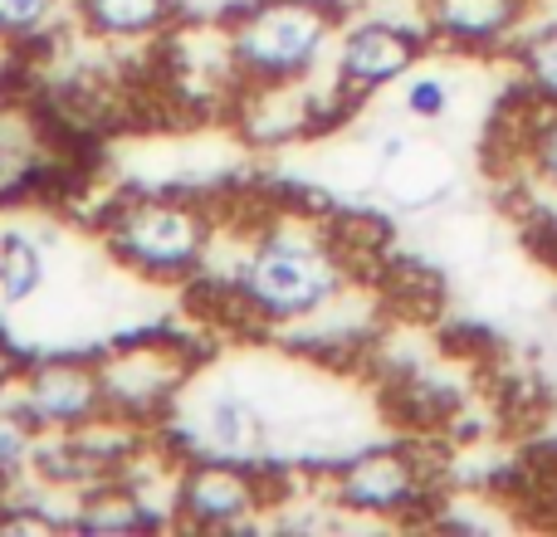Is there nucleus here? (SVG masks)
Here are the masks:
<instances>
[{"mask_svg":"<svg viewBox=\"0 0 557 537\" xmlns=\"http://www.w3.org/2000/svg\"><path fill=\"white\" fill-rule=\"evenodd\" d=\"M347 288V260L323 225L270 221L245 240L231 274V298L270 327H298L327 313Z\"/></svg>","mask_w":557,"mask_h":537,"instance_id":"nucleus-1","label":"nucleus"},{"mask_svg":"<svg viewBox=\"0 0 557 537\" xmlns=\"http://www.w3.org/2000/svg\"><path fill=\"white\" fill-rule=\"evenodd\" d=\"M337 45V10L327 0H255L231 29V74L245 88H298Z\"/></svg>","mask_w":557,"mask_h":537,"instance_id":"nucleus-2","label":"nucleus"},{"mask_svg":"<svg viewBox=\"0 0 557 537\" xmlns=\"http://www.w3.org/2000/svg\"><path fill=\"white\" fill-rule=\"evenodd\" d=\"M215 225L206 205L182 196H133L108 215V250L157 284H182L211 260Z\"/></svg>","mask_w":557,"mask_h":537,"instance_id":"nucleus-3","label":"nucleus"},{"mask_svg":"<svg viewBox=\"0 0 557 537\" xmlns=\"http://www.w3.org/2000/svg\"><path fill=\"white\" fill-rule=\"evenodd\" d=\"M264 503H270V494H264L260 464L191 454L176 474L172 519L176 528H250Z\"/></svg>","mask_w":557,"mask_h":537,"instance_id":"nucleus-4","label":"nucleus"},{"mask_svg":"<svg viewBox=\"0 0 557 537\" xmlns=\"http://www.w3.org/2000/svg\"><path fill=\"white\" fill-rule=\"evenodd\" d=\"M108 391V415L133 425H157L191 391V357L176 342H137L98 362Z\"/></svg>","mask_w":557,"mask_h":537,"instance_id":"nucleus-5","label":"nucleus"},{"mask_svg":"<svg viewBox=\"0 0 557 537\" xmlns=\"http://www.w3.org/2000/svg\"><path fill=\"white\" fill-rule=\"evenodd\" d=\"M10 401L25 411V421L39 435H74L108 415L103 372L94 362H69V357L20 366V382L10 391Z\"/></svg>","mask_w":557,"mask_h":537,"instance_id":"nucleus-6","label":"nucleus"},{"mask_svg":"<svg viewBox=\"0 0 557 537\" xmlns=\"http://www.w3.org/2000/svg\"><path fill=\"white\" fill-rule=\"evenodd\" d=\"M416 64H421V35L396 25V20H357L333 45L337 88L352 98L382 93V88L401 84Z\"/></svg>","mask_w":557,"mask_h":537,"instance_id":"nucleus-7","label":"nucleus"},{"mask_svg":"<svg viewBox=\"0 0 557 537\" xmlns=\"http://www.w3.org/2000/svg\"><path fill=\"white\" fill-rule=\"evenodd\" d=\"M196 430L191 445L196 454H215V460H240V464H264L274 445V421L245 386H215L196 405Z\"/></svg>","mask_w":557,"mask_h":537,"instance_id":"nucleus-8","label":"nucleus"},{"mask_svg":"<svg viewBox=\"0 0 557 537\" xmlns=\"http://www.w3.org/2000/svg\"><path fill=\"white\" fill-rule=\"evenodd\" d=\"M333 499L352 513H367V519H396V513L416 509V503L425 499V484H421V470H416L411 454L362 450L337 470Z\"/></svg>","mask_w":557,"mask_h":537,"instance_id":"nucleus-9","label":"nucleus"},{"mask_svg":"<svg viewBox=\"0 0 557 537\" xmlns=\"http://www.w3.org/2000/svg\"><path fill=\"white\" fill-rule=\"evenodd\" d=\"M74 513L69 528L98 533V537H123V533H147V528H176L172 513H157L152 499L137 489L127 474H103V479L74 489Z\"/></svg>","mask_w":557,"mask_h":537,"instance_id":"nucleus-10","label":"nucleus"},{"mask_svg":"<svg viewBox=\"0 0 557 537\" xmlns=\"http://www.w3.org/2000/svg\"><path fill=\"white\" fill-rule=\"evenodd\" d=\"M529 0H425V25L455 49H494L519 29Z\"/></svg>","mask_w":557,"mask_h":537,"instance_id":"nucleus-11","label":"nucleus"},{"mask_svg":"<svg viewBox=\"0 0 557 537\" xmlns=\"http://www.w3.org/2000/svg\"><path fill=\"white\" fill-rule=\"evenodd\" d=\"M78 20L88 35L113 39V45H137V39H157L172 29L176 0H74Z\"/></svg>","mask_w":557,"mask_h":537,"instance_id":"nucleus-12","label":"nucleus"},{"mask_svg":"<svg viewBox=\"0 0 557 537\" xmlns=\"http://www.w3.org/2000/svg\"><path fill=\"white\" fill-rule=\"evenodd\" d=\"M49 284V250L39 235L5 225L0 230V303L20 308Z\"/></svg>","mask_w":557,"mask_h":537,"instance_id":"nucleus-13","label":"nucleus"},{"mask_svg":"<svg viewBox=\"0 0 557 537\" xmlns=\"http://www.w3.org/2000/svg\"><path fill=\"white\" fill-rule=\"evenodd\" d=\"M35 454H39V430L25 421L10 396H0V489L20 479V474L35 470Z\"/></svg>","mask_w":557,"mask_h":537,"instance_id":"nucleus-14","label":"nucleus"},{"mask_svg":"<svg viewBox=\"0 0 557 537\" xmlns=\"http://www.w3.org/2000/svg\"><path fill=\"white\" fill-rule=\"evenodd\" d=\"M401 113L411 123H441L445 113L455 108V78L441 74V68H411L401 78Z\"/></svg>","mask_w":557,"mask_h":537,"instance_id":"nucleus-15","label":"nucleus"},{"mask_svg":"<svg viewBox=\"0 0 557 537\" xmlns=\"http://www.w3.org/2000/svg\"><path fill=\"white\" fill-rule=\"evenodd\" d=\"M519 74L529 78V88L539 98L557 103V25L539 29V35H529L519 45Z\"/></svg>","mask_w":557,"mask_h":537,"instance_id":"nucleus-16","label":"nucleus"},{"mask_svg":"<svg viewBox=\"0 0 557 537\" xmlns=\"http://www.w3.org/2000/svg\"><path fill=\"white\" fill-rule=\"evenodd\" d=\"M69 0H0V39H35L64 15Z\"/></svg>","mask_w":557,"mask_h":537,"instance_id":"nucleus-17","label":"nucleus"},{"mask_svg":"<svg viewBox=\"0 0 557 537\" xmlns=\"http://www.w3.org/2000/svg\"><path fill=\"white\" fill-rule=\"evenodd\" d=\"M529 162H533V172L543 176V182L557 191V113H548L539 127H533V137H529Z\"/></svg>","mask_w":557,"mask_h":537,"instance_id":"nucleus-18","label":"nucleus"},{"mask_svg":"<svg viewBox=\"0 0 557 537\" xmlns=\"http://www.w3.org/2000/svg\"><path fill=\"white\" fill-rule=\"evenodd\" d=\"M15 382H20V357L10 352L5 342H0V396L15 391Z\"/></svg>","mask_w":557,"mask_h":537,"instance_id":"nucleus-19","label":"nucleus"}]
</instances>
